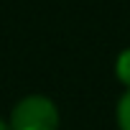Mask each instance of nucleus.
<instances>
[{
  "label": "nucleus",
  "mask_w": 130,
  "mask_h": 130,
  "mask_svg": "<svg viewBox=\"0 0 130 130\" xmlns=\"http://www.w3.org/2000/svg\"><path fill=\"white\" fill-rule=\"evenodd\" d=\"M10 130H59V107L46 94L21 97L8 117Z\"/></svg>",
  "instance_id": "1"
},
{
  "label": "nucleus",
  "mask_w": 130,
  "mask_h": 130,
  "mask_svg": "<svg viewBox=\"0 0 130 130\" xmlns=\"http://www.w3.org/2000/svg\"><path fill=\"white\" fill-rule=\"evenodd\" d=\"M115 122L120 130H130V87L120 94L117 107H115Z\"/></svg>",
  "instance_id": "2"
},
{
  "label": "nucleus",
  "mask_w": 130,
  "mask_h": 130,
  "mask_svg": "<svg viewBox=\"0 0 130 130\" xmlns=\"http://www.w3.org/2000/svg\"><path fill=\"white\" fill-rule=\"evenodd\" d=\"M115 77H117V82L125 89L130 87V46L122 48L117 54V59H115Z\"/></svg>",
  "instance_id": "3"
},
{
  "label": "nucleus",
  "mask_w": 130,
  "mask_h": 130,
  "mask_svg": "<svg viewBox=\"0 0 130 130\" xmlns=\"http://www.w3.org/2000/svg\"><path fill=\"white\" fill-rule=\"evenodd\" d=\"M0 130H10V125H8V120H3V117H0Z\"/></svg>",
  "instance_id": "4"
}]
</instances>
